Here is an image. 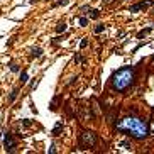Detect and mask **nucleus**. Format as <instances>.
<instances>
[{
	"instance_id": "7ed1b4c3",
	"label": "nucleus",
	"mask_w": 154,
	"mask_h": 154,
	"mask_svg": "<svg viewBox=\"0 0 154 154\" xmlns=\"http://www.w3.org/2000/svg\"><path fill=\"white\" fill-rule=\"evenodd\" d=\"M98 141L95 132H91V130H85V132L80 136V146L83 149H88V147H93Z\"/></svg>"
},
{
	"instance_id": "9b49d317",
	"label": "nucleus",
	"mask_w": 154,
	"mask_h": 154,
	"mask_svg": "<svg viewBox=\"0 0 154 154\" xmlns=\"http://www.w3.org/2000/svg\"><path fill=\"white\" fill-rule=\"evenodd\" d=\"M151 31H153V27H146V29H142V31H141V32H139V34H137V39H141V37H144V36H146V34H149V32H151Z\"/></svg>"
},
{
	"instance_id": "a211bd4d",
	"label": "nucleus",
	"mask_w": 154,
	"mask_h": 154,
	"mask_svg": "<svg viewBox=\"0 0 154 154\" xmlns=\"http://www.w3.org/2000/svg\"><path fill=\"white\" fill-rule=\"evenodd\" d=\"M86 24H88V19H86V17H80V26L85 27Z\"/></svg>"
},
{
	"instance_id": "0eeeda50",
	"label": "nucleus",
	"mask_w": 154,
	"mask_h": 154,
	"mask_svg": "<svg viewBox=\"0 0 154 154\" xmlns=\"http://www.w3.org/2000/svg\"><path fill=\"white\" fill-rule=\"evenodd\" d=\"M43 56V49L41 48H32L31 49V58H41Z\"/></svg>"
},
{
	"instance_id": "2eb2a0df",
	"label": "nucleus",
	"mask_w": 154,
	"mask_h": 154,
	"mask_svg": "<svg viewBox=\"0 0 154 154\" xmlns=\"http://www.w3.org/2000/svg\"><path fill=\"white\" fill-rule=\"evenodd\" d=\"M119 146H120V147H124V149H130V147H132V146H130V142H129V141H122V142L119 144Z\"/></svg>"
},
{
	"instance_id": "dca6fc26",
	"label": "nucleus",
	"mask_w": 154,
	"mask_h": 154,
	"mask_svg": "<svg viewBox=\"0 0 154 154\" xmlns=\"http://www.w3.org/2000/svg\"><path fill=\"white\" fill-rule=\"evenodd\" d=\"M21 124L24 125V127H31V125H32V122L29 120V119H24V120H21Z\"/></svg>"
},
{
	"instance_id": "412c9836",
	"label": "nucleus",
	"mask_w": 154,
	"mask_h": 154,
	"mask_svg": "<svg viewBox=\"0 0 154 154\" xmlns=\"http://www.w3.org/2000/svg\"><path fill=\"white\" fill-rule=\"evenodd\" d=\"M74 61H76V63H83V58H81V54H74Z\"/></svg>"
},
{
	"instance_id": "4468645a",
	"label": "nucleus",
	"mask_w": 154,
	"mask_h": 154,
	"mask_svg": "<svg viewBox=\"0 0 154 154\" xmlns=\"http://www.w3.org/2000/svg\"><path fill=\"white\" fill-rule=\"evenodd\" d=\"M105 31V26L103 24H98V26L95 27V34H100V32H103Z\"/></svg>"
},
{
	"instance_id": "f3484780",
	"label": "nucleus",
	"mask_w": 154,
	"mask_h": 154,
	"mask_svg": "<svg viewBox=\"0 0 154 154\" xmlns=\"http://www.w3.org/2000/svg\"><path fill=\"white\" fill-rule=\"evenodd\" d=\"M10 71H12V73H17V71H19V64L10 63Z\"/></svg>"
},
{
	"instance_id": "5701e85b",
	"label": "nucleus",
	"mask_w": 154,
	"mask_h": 154,
	"mask_svg": "<svg viewBox=\"0 0 154 154\" xmlns=\"http://www.w3.org/2000/svg\"><path fill=\"white\" fill-rule=\"evenodd\" d=\"M151 130H153V134H154V120H153V124H151Z\"/></svg>"
},
{
	"instance_id": "6ab92c4d",
	"label": "nucleus",
	"mask_w": 154,
	"mask_h": 154,
	"mask_svg": "<svg viewBox=\"0 0 154 154\" xmlns=\"http://www.w3.org/2000/svg\"><path fill=\"white\" fill-rule=\"evenodd\" d=\"M68 2H69V0H56V4H54V7H56V5H66Z\"/></svg>"
},
{
	"instance_id": "39448f33",
	"label": "nucleus",
	"mask_w": 154,
	"mask_h": 154,
	"mask_svg": "<svg viewBox=\"0 0 154 154\" xmlns=\"http://www.w3.org/2000/svg\"><path fill=\"white\" fill-rule=\"evenodd\" d=\"M151 4H153V0H144V2H139V4H136V5L129 7V12H139V10H142V9H146L147 5H151Z\"/></svg>"
},
{
	"instance_id": "4be33fe9",
	"label": "nucleus",
	"mask_w": 154,
	"mask_h": 154,
	"mask_svg": "<svg viewBox=\"0 0 154 154\" xmlns=\"http://www.w3.org/2000/svg\"><path fill=\"white\" fill-rule=\"evenodd\" d=\"M49 153H51V154L56 153V146H54V144H51V146H49Z\"/></svg>"
},
{
	"instance_id": "f8f14e48",
	"label": "nucleus",
	"mask_w": 154,
	"mask_h": 154,
	"mask_svg": "<svg viewBox=\"0 0 154 154\" xmlns=\"http://www.w3.org/2000/svg\"><path fill=\"white\" fill-rule=\"evenodd\" d=\"M58 102H59V95H56V97L53 98V102H51L49 108H51V110H56V105H58Z\"/></svg>"
},
{
	"instance_id": "b1692460",
	"label": "nucleus",
	"mask_w": 154,
	"mask_h": 154,
	"mask_svg": "<svg viewBox=\"0 0 154 154\" xmlns=\"http://www.w3.org/2000/svg\"><path fill=\"white\" fill-rule=\"evenodd\" d=\"M103 2H105V4H108V2H112V0H103Z\"/></svg>"
},
{
	"instance_id": "ddd939ff",
	"label": "nucleus",
	"mask_w": 154,
	"mask_h": 154,
	"mask_svg": "<svg viewBox=\"0 0 154 154\" xmlns=\"http://www.w3.org/2000/svg\"><path fill=\"white\" fill-rule=\"evenodd\" d=\"M90 17L91 19H98V17H100V10H97V9L90 10Z\"/></svg>"
},
{
	"instance_id": "9d476101",
	"label": "nucleus",
	"mask_w": 154,
	"mask_h": 154,
	"mask_svg": "<svg viewBox=\"0 0 154 154\" xmlns=\"http://www.w3.org/2000/svg\"><path fill=\"white\" fill-rule=\"evenodd\" d=\"M66 27H68V26H66L64 22H59L58 26H56V29H54V31L58 32V34H61V32H64V31H66Z\"/></svg>"
},
{
	"instance_id": "393cba45",
	"label": "nucleus",
	"mask_w": 154,
	"mask_h": 154,
	"mask_svg": "<svg viewBox=\"0 0 154 154\" xmlns=\"http://www.w3.org/2000/svg\"><path fill=\"white\" fill-rule=\"evenodd\" d=\"M153 12H154V9H153Z\"/></svg>"
},
{
	"instance_id": "f03ea898",
	"label": "nucleus",
	"mask_w": 154,
	"mask_h": 154,
	"mask_svg": "<svg viewBox=\"0 0 154 154\" xmlns=\"http://www.w3.org/2000/svg\"><path fill=\"white\" fill-rule=\"evenodd\" d=\"M136 81V69L134 66H124V68L117 69L112 74L110 78V85L112 90L117 93H124L125 90H129Z\"/></svg>"
},
{
	"instance_id": "423d86ee",
	"label": "nucleus",
	"mask_w": 154,
	"mask_h": 154,
	"mask_svg": "<svg viewBox=\"0 0 154 154\" xmlns=\"http://www.w3.org/2000/svg\"><path fill=\"white\" fill-rule=\"evenodd\" d=\"M63 127H64L63 120H58V122H56V125H54V129L51 130V136H53V137H58V136H61V130H63Z\"/></svg>"
},
{
	"instance_id": "f257e3e1",
	"label": "nucleus",
	"mask_w": 154,
	"mask_h": 154,
	"mask_svg": "<svg viewBox=\"0 0 154 154\" xmlns=\"http://www.w3.org/2000/svg\"><path fill=\"white\" fill-rule=\"evenodd\" d=\"M115 130L125 134V136H130V137H134V139H139V141H142V139H146L149 136L146 120H142L141 117H136V115L122 119V120L115 125Z\"/></svg>"
},
{
	"instance_id": "1a4fd4ad",
	"label": "nucleus",
	"mask_w": 154,
	"mask_h": 154,
	"mask_svg": "<svg viewBox=\"0 0 154 154\" xmlns=\"http://www.w3.org/2000/svg\"><path fill=\"white\" fill-rule=\"evenodd\" d=\"M27 80H29V74H27V71H22V73H21V78H19L21 85H26Z\"/></svg>"
},
{
	"instance_id": "aec40b11",
	"label": "nucleus",
	"mask_w": 154,
	"mask_h": 154,
	"mask_svg": "<svg viewBox=\"0 0 154 154\" xmlns=\"http://www.w3.org/2000/svg\"><path fill=\"white\" fill-rule=\"evenodd\" d=\"M86 46H88V39H86V37H83V41L80 43V48L83 49V48H86Z\"/></svg>"
},
{
	"instance_id": "6e6552de",
	"label": "nucleus",
	"mask_w": 154,
	"mask_h": 154,
	"mask_svg": "<svg viewBox=\"0 0 154 154\" xmlns=\"http://www.w3.org/2000/svg\"><path fill=\"white\" fill-rule=\"evenodd\" d=\"M17 95H19V88H14L12 93H10V97H9V103H14L15 98H17Z\"/></svg>"
},
{
	"instance_id": "20e7f679",
	"label": "nucleus",
	"mask_w": 154,
	"mask_h": 154,
	"mask_svg": "<svg viewBox=\"0 0 154 154\" xmlns=\"http://www.w3.org/2000/svg\"><path fill=\"white\" fill-rule=\"evenodd\" d=\"M2 137H4V147H5L7 153H14L17 147V142L15 139H14V136H12L10 132H7V130H4L2 132Z\"/></svg>"
}]
</instances>
